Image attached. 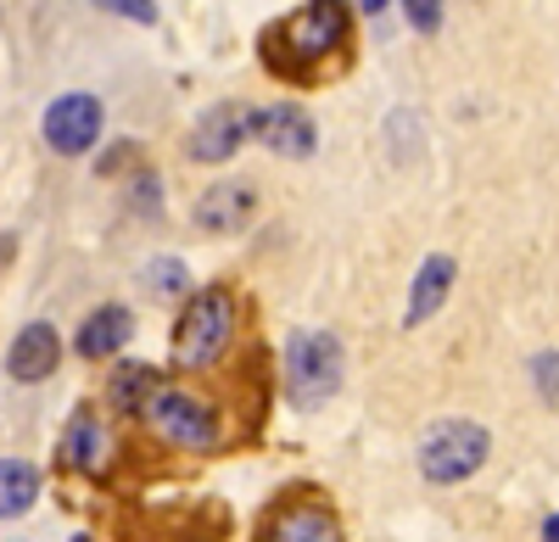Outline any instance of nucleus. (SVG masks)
Listing matches in <instances>:
<instances>
[{"instance_id": "22", "label": "nucleus", "mask_w": 559, "mask_h": 542, "mask_svg": "<svg viewBox=\"0 0 559 542\" xmlns=\"http://www.w3.org/2000/svg\"><path fill=\"white\" fill-rule=\"evenodd\" d=\"M123 162H134V141H118V146L102 157V173H123Z\"/></svg>"}, {"instance_id": "14", "label": "nucleus", "mask_w": 559, "mask_h": 542, "mask_svg": "<svg viewBox=\"0 0 559 542\" xmlns=\"http://www.w3.org/2000/svg\"><path fill=\"white\" fill-rule=\"evenodd\" d=\"M134 341V313L123 302H102L96 313H84L79 325V358H90V364H102V358H118L123 347Z\"/></svg>"}, {"instance_id": "11", "label": "nucleus", "mask_w": 559, "mask_h": 542, "mask_svg": "<svg viewBox=\"0 0 559 542\" xmlns=\"http://www.w3.org/2000/svg\"><path fill=\"white\" fill-rule=\"evenodd\" d=\"M57 364H62V336H57V325L34 320V325H23V330L12 336L7 375H12L17 386H39V381H51V375H57Z\"/></svg>"}, {"instance_id": "17", "label": "nucleus", "mask_w": 559, "mask_h": 542, "mask_svg": "<svg viewBox=\"0 0 559 542\" xmlns=\"http://www.w3.org/2000/svg\"><path fill=\"white\" fill-rule=\"evenodd\" d=\"M140 280H146V291H152L157 302H179V297H191V268H185L179 257H152Z\"/></svg>"}, {"instance_id": "5", "label": "nucleus", "mask_w": 559, "mask_h": 542, "mask_svg": "<svg viewBox=\"0 0 559 542\" xmlns=\"http://www.w3.org/2000/svg\"><path fill=\"white\" fill-rule=\"evenodd\" d=\"M146 425L168 442V447H185V454H207V447H218L224 442V420H218V409L202 397V392H191V386H157V397L146 402Z\"/></svg>"}, {"instance_id": "18", "label": "nucleus", "mask_w": 559, "mask_h": 542, "mask_svg": "<svg viewBox=\"0 0 559 542\" xmlns=\"http://www.w3.org/2000/svg\"><path fill=\"white\" fill-rule=\"evenodd\" d=\"M403 12H408L414 34H437L442 28V0H403Z\"/></svg>"}, {"instance_id": "23", "label": "nucleus", "mask_w": 559, "mask_h": 542, "mask_svg": "<svg viewBox=\"0 0 559 542\" xmlns=\"http://www.w3.org/2000/svg\"><path fill=\"white\" fill-rule=\"evenodd\" d=\"M543 542H559V515H548V520H543Z\"/></svg>"}, {"instance_id": "7", "label": "nucleus", "mask_w": 559, "mask_h": 542, "mask_svg": "<svg viewBox=\"0 0 559 542\" xmlns=\"http://www.w3.org/2000/svg\"><path fill=\"white\" fill-rule=\"evenodd\" d=\"M263 542H347V531H342L331 498L297 492V498H286L263 520Z\"/></svg>"}, {"instance_id": "15", "label": "nucleus", "mask_w": 559, "mask_h": 542, "mask_svg": "<svg viewBox=\"0 0 559 542\" xmlns=\"http://www.w3.org/2000/svg\"><path fill=\"white\" fill-rule=\"evenodd\" d=\"M157 386H163V375L152 364H134L129 358V364H118L107 375V409L123 420H146V402L157 397Z\"/></svg>"}, {"instance_id": "6", "label": "nucleus", "mask_w": 559, "mask_h": 542, "mask_svg": "<svg viewBox=\"0 0 559 542\" xmlns=\"http://www.w3.org/2000/svg\"><path fill=\"white\" fill-rule=\"evenodd\" d=\"M102 129H107V107L90 96V89H68V96H57L39 118V134L57 157H84L102 141Z\"/></svg>"}, {"instance_id": "25", "label": "nucleus", "mask_w": 559, "mask_h": 542, "mask_svg": "<svg viewBox=\"0 0 559 542\" xmlns=\"http://www.w3.org/2000/svg\"><path fill=\"white\" fill-rule=\"evenodd\" d=\"M12 257V236H0V263H7Z\"/></svg>"}, {"instance_id": "1", "label": "nucleus", "mask_w": 559, "mask_h": 542, "mask_svg": "<svg viewBox=\"0 0 559 542\" xmlns=\"http://www.w3.org/2000/svg\"><path fill=\"white\" fill-rule=\"evenodd\" d=\"M347 0H302L292 17H280L263 34V68L297 84H319L324 62L347 51Z\"/></svg>"}, {"instance_id": "13", "label": "nucleus", "mask_w": 559, "mask_h": 542, "mask_svg": "<svg viewBox=\"0 0 559 542\" xmlns=\"http://www.w3.org/2000/svg\"><path fill=\"white\" fill-rule=\"evenodd\" d=\"M453 286H459V263H453L448 252H431L426 263L414 268V286H408V308H403V325L414 330V325L437 320V313H442V302L453 297Z\"/></svg>"}, {"instance_id": "19", "label": "nucleus", "mask_w": 559, "mask_h": 542, "mask_svg": "<svg viewBox=\"0 0 559 542\" xmlns=\"http://www.w3.org/2000/svg\"><path fill=\"white\" fill-rule=\"evenodd\" d=\"M532 381H537V392L554 402L559 397V352H537L532 358Z\"/></svg>"}, {"instance_id": "8", "label": "nucleus", "mask_w": 559, "mask_h": 542, "mask_svg": "<svg viewBox=\"0 0 559 542\" xmlns=\"http://www.w3.org/2000/svg\"><path fill=\"white\" fill-rule=\"evenodd\" d=\"M247 141H252V107L218 101V107H207V112L191 123V141H185V152H191L197 162H229Z\"/></svg>"}, {"instance_id": "9", "label": "nucleus", "mask_w": 559, "mask_h": 542, "mask_svg": "<svg viewBox=\"0 0 559 542\" xmlns=\"http://www.w3.org/2000/svg\"><path fill=\"white\" fill-rule=\"evenodd\" d=\"M252 141L269 146L274 157L302 162V157L319 152V129H313V118H308L302 107L280 101V107H258V112H252Z\"/></svg>"}, {"instance_id": "3", "label": "nucleus", "mask_w": 559, "mask_h": 542, "mask_svg": "<svg viewBox=\"0 0 559 542\" xmlns=\"http://www.w3.org/2000/svg\"><path fill=\"white\" fill-rule=\"evenodd\" d=\"M280 375H286L292 409H324L347 375V352L331 330H292L280 352Z\"/></svg>"}, {"instance_id": "4", "label": "nucleus", "mask_w": 559, "mask_h": 542, "mask_svg": "<svg viewBox=\"0 0 559 542\" xmlns=\"http://www.w3.org/2000/svg\"><path fill=\"white\" fill-rule=\"evenodd\" d=\"M492 454V431L481 420H437L426 425V436H419V475H426L431 486H459L471 481Z\"/></svg>"}, {"instance_id": "10", "label": "nucleus", "mask_w": 559, "mask_h": 542, "mask_svg": "<svg viewBox=\"0 0 559 542\" xmlns=\"http://www.w3.org/2000/svg\"><path fill=\"white\" fill-rule=\"evenodd\" d=\"M252 213H258V191L247 185V179H218V185H207L191 207L202 236H236V230L252 224Z\"/></svg>"}, {"instance_id": "2", "label": "nucleus", "mask_w": 559, "mask_h": 542, "mask_svg": "<svg viewBox=\"0 0 559 542\" xmlns=\"http://www.w3.org/2000/svg\"><path fill=\"white\" fill-rule=\"evenodd\" d=\"M236 341V291L202 286L185 297V313L174 325V364L179 370H213Z\"/></svg>"}, {"instance_id": "24", "label": "nucleus", "mask_w": 559, "mask_h": 542, "mask_svg": "<svg viewBox=\"0 0 559 542\" xmlns=\"http://www.w3.org/2000/svg\"><path fill=\"white\" fill-rule=\"evenodd\" d=\"M358 7H364L369 17H376V12H386V0H358Z\"/></svg>"}, {"instance_id": "21", "label": "nucleus", "mask_w": 559, "mask_h": 542, "mask_svg": "<svg viewBox=\"0 0 559 542\" xmlns=\"http://www.w3.org/2000/svg\"><path fill=\"white\" fill-rule=\"evenodd\" d=\"M134 207H146V213L163 207V185H157V173H152V168H140V173H134Z\"/></svg>"}, {"instance_id": "20", "label": "nucleus", "mask_w": 559, "mask_h": 542, "mask_svg": "<svg viewBox=\"0 0 559 542\" xmlns=\"http://www.w3.org/2000/svg\"><path fill=\"white\" fill-rule=\"evenodd\" d=\"M102 12H118L129 23H157V0H96Z\"/></svg>"}, {"instance_id": "12", "label": "nucleus", "mask_w": 559, "mask_h": 542, "mask_svg": "<svg viewBox=\"0 0 559 542\" xmlns=\"http://www.w3.org/2000/svg\"><path fill=\"white\" fill-rule=\"evenodd\" d=\"M107 459H112V436H107L102 414H96V409H79V414L68 420L62 442H57V465H68V470H79V475H102Z\"/></svg>"}, {"instance_id": "26", "label": "nucleus", "mask_w": 559, "mask_h": 542, "mask_svg": "<svg viewBox=\"0 0 559 542\" xmlns=\"http://www.w3.org/2000/svg\"><path fill=\"white\" fill-rule=\"evenodd\" d=\"M73 542H90V537H73Z\"/></svg>"}, {"instance_id": "16", "label": "nucleus", "mask_w": 559, "mask_h": 542, "mask_svg": "<svg viewBox=\"0 0 559 542\" xmlns=\"http://www.w3.org/2000/svg\"><path fill=\"white\" fill-rule=\"evenodd\" d=\"M39 470L28 459H0V520H17L39 504Z\"/></svg>"}]
</instances>
